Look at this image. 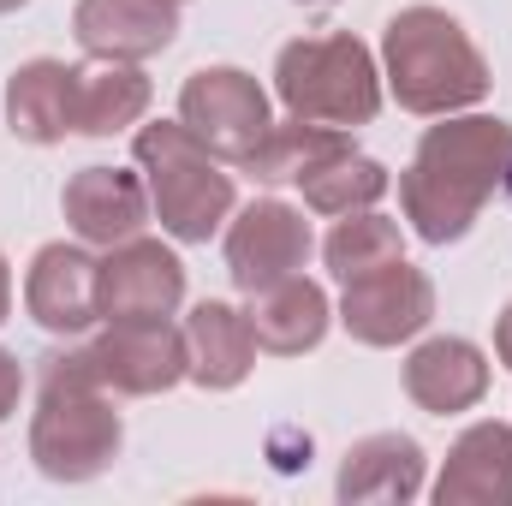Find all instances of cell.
I'll return each mask as SVG.
<instances>
[{
    "label": "cell",
    "instance_id": "cell-1",
    "mask_svg": "<svg viewBox=\"0 0 512 506\" xmlns=\"http://www.w3.org/2000/svg\"><path fill=\"white\" fill-rule=\"evenodd\" d=\"M507 167H512V126L507 120L471 114V120L429 126V137L417 143V161L399 173L405 221L429 245L465 239L471 221L483 215L489 191L507 179Z\"/></svg>",
    "mask_w": 512,
    "mask_h": 506
},
{
    "label": "cell",
    "instance_id": "cell-2",
    "mask_svg": "<svg viewBox=\"0 0 512 506\" xmlns=\"http://www.w3.org/2000/svg\"><path fill=\"white\" fill-rule=\"evenodd\" d=\"M382 78L393 102L423 120H447L489 96V60L465 36V24L441 6H405L387 18L382 36Z\"/></svg>",
    "mask_w": 512,
    "mask_h": 506
},
{
    "label": "cell",
    "instance_id": "cell-3",
    "mask_svg": "<svg viewBox=\"0 0 512 506\" xmlns=\"http://www.w3.org/2000/svg\"><path fill=\"white\" fill-rule=\"evenodd\" d=\"M120 453V411L84 352L42 358L36 417H30V459L54 483H90Z\"/></svg>",
    "mask_w": 512,
    "mask_h": 506
},
{
    "label": "cell",
    "instance_id": "cell-4",
    "mask_svg": "<svg viewBox=\"0 0 512 506\" xmlns=\"http://www.w3.org/2000/svg\"><path fill=\"white\" fill-rule=\"evenodd\" d=\"M131 149H137V167L149 173L143 185H149V209L161 215V227L185 245H209L221 221L233 215V173L221 167V155H209L179 120L143 126Z\"/></svg>",
    "mask_w": 512,
    "mask_h": 506
},
{
    "label": "cell",
    "instance_id": "cell-5",
    "mask_svg": "<svg viewBox=\"0 0 512 506\" xmlns=\"http://www.w3.org/2000/svg\"><path fill=\"white\" fill-rule=\"evenodd\" d=\"M274 90L292 120L370 126L382 114V72L358 36H298L274 60Z\"/></svg>",
    "mask_w": 512,
    "mask_h": 506
},
{
    "label": "cell",
    "instance_id": "cell-6",
    "mask_svg": "<svg viewBox=\"0 0 512 506\" xmlns=\"http://www.w3.org/2000/svg\"><path fill=\"white\" fill-rule=\"evenodd\" d=\"M179 126L191 131L209 155L245 167L256 155V143L268 137L274 114H268V96H262V84H256L251 72H239V66H203L179 90Z\"/></svg>",
    "mask_w": 512,
    "mask_h": 506
},
{
    "label": "cell",
    "instance_id": "cell-7",
    "mask_svg": "<svg viewBox=\"0 0 512 506\" xmlns=\"http://www.w3.org/2000/svg\"><path fill=\"white\" fill-rule=\"evenodd\" d=\"M90 370L102 376L108 393H131V399H149V393H167L191 376V352H185V328H173L167 316L161 322H108V334H96L84 346Z\"/></svg>",
    "mask_w": 512,
    "mask_h": 506
},
{
    "label": "cell",
    "instance_id": "cell-8",
    "mask_svg": "<svg viewBox=\"0 0 512 506\" xmlns=\"http://www.w3.org/2000/svg\"><path fill=\"white\" fill-rule=\"evenodd\" d=\"M185 298V262L161 239H126L96 262V310L108 322H161Z\"/></svg>",
    "mask_w": 512,
    "mask_h": 506
},
{
    "label": "cell",
    "instance_id": "cell-9",
    "mask_svg": "<svg viewBox=\"0 0 512 506\" xmlns=\"http://www.w3.org/2000/svg\"><path fill=\"white\" fill-rule=\"evenodd\" d=\"M429 316H435V286L405 256L364 280H346V298H340V322L364 346H399V340L423 334Z\"/></svg>",
    "mask_w": 512,
    "mask_h": 506
},
{
    "label": "cell",
    "instance_id": "cell-10",
    "mask_svg": "<svg viewBox=\"0 0 512 506\" xmlns=\"http://www.w3.org/2000/svg\"><path fill=\"white\" fill-rule=\"evenodd\" d=\"M304 256H310V221H304L292 203H280V197L251 203V209L233 221V233H227V274H233V286H245V292L298 274Z\"/></svg>",
    "mask_w": 512,
    "mask_h": 506
},
{
    "label": "cell",
    "instance_id": "cell-11",
    "mask_svg": "<svg viewBox=\"0 0 512 506\" xmlns=\"http://www.w3.org/2000/svg\"><path fill=\"white\" fill-rule=\"evenodd\" d=\"M60 209H66V221H72V233L84 245L114 251V245H126V239L143 233V221H149V185L137 173H126V167H84V173L66 179Z\"/></svg>",
    "mask_w": 512,
    "mask_h": 506
},
{
    "label": "cell",
    "instance_id": "cell-12",
    "mask_svg": "<svg viewBox=\"0 0 512 506\" xmlns=\"http://www.w3.org/2000/svg\"><path fill=\"white\" fill-rule=\"evenodd\" d=\"M72 30H78L84 54L137 66L179 36V6L173 0H78Z\"/></svg>",
    "mask_w": 512,
    "mask_h": 506
},
{
    "label": "cell",
    "instance_id": "cell-13",
    "mask_svg": "<svg viewBox=\"0 0 512 506\" xmlns=\"http://www.w3.org/2000/svg\"><path fill=\"white\" fill-rule=\"evenodd\" d=\"M24 310L48 328V334H84L102 310H96V262L78 245H42L24 280Z\"/></svg>",
    "mask_w": 512,
    "mask_h": 506
},
{
    "label": "cell",
    "instance_id": "cell-14",
    "mask_svg": "<svg viewBox=\"0 0 512 506\" xmlns=\"http://www.w3.org/2000/svg\"><path fill=\"white\" fill-rule=\"evenodd\" d=\"M251 334L262 352L274 358H298V352H316L322 334H328V292L304 274H286V280H268L251 292Z\"/></svg>",
    "mask_w": 512,
    "mask_h": 506
},
{
    "label": "cell",
    "instance_id": "cell-15",
    "mask_svg": "<svg viewBox=\"0 0 512 506\" xmlns=\"http://www.w3.org/2000/svg\"><path fill=\"white\" fill-rule=\"evenodd\" d=\"M441 506H512V429L507 423H471L435 483Z\"/></svg>",
    "mask_w": 512,
    "mask_h": 506
},
{
    "label": "cell",
    "instance_id": "cell-16",
    "mask_svg": "<svg viewBox=\"0 0 512 506\" xmlns=\"http://www.w3.org/2000/svg\"><path fill=\"white\" fill-rule=\"evenodd\" d=\"M405 393L435 411V417H453V411H471L483 393H489V358L459 340V334H441V340H423L411 358H405Z\"/></svg>",
    "mask_w": 512,
    "mask_h": 506
},
{
    "label": "cell",
    "instance_id": "cell-17",
    "mask_svg": "<svg viewBox=\"0 0 512 506\" xmlns=\"http://www.w3.org/2000/svg\"><path fill=\"white\" fill-rule=\"evenodd\" d=\"M185 352H191V381L203 387H239L256 364V334L251 316L221 304V298H203L191 316H185Z\"/></svg>",
    "mask_w": 512,
    "mask_h": 506
},
{
    "label": "cell",
    "instance_id": "cell-18",
    "mask_svg": "<svg viewBox=\"0 0 512 506\" xmlns=\"http://www.w3.org/2000/svg\"><path fill=\"white\" fill-rule=\"evenodd\" d=\"M78 114V66L66 60H30L6 84V120L24 143H60Z\"/></svg>",
    "mask_w": 512,
    "mask_h": 506
},
{
    "label": "cell",
    "instance_id": "cell-19",
    "mask_svg": "<svg viewBox=\"0 0 512 506\" xmlns=\"http://www.w3.org/2000/svg\"><path fill=\"white\" fill-rule=\"evenodd\" d=\"M423 495V447L399 429L364 435L340 465V501H417Z\"/></svg>",
    "mask_w": 512,
    "mask_h": 506
},
{
    "label": "cell",
    "instance_id": "cell-20",
    "mask_svg": "<svg viewBox=\"0 0 512 506\" xmlns=\"http://www.w3.org/2000/svg\"><path fill=\"white\" fill-rule=\"evenodd\" d=\"M149 108V78L137 66H120V60H102L96 72L78 66V114H72V131L84 137H114L143 120Z\"/></svg>",
    "mask_w": 512,
    "mask_h": 506
},
{
    "label": "cell",
    "instance_id": "cell-21",
    "mask_svg": "<svg viewBox=\"0 0 512 506\" xmlns=\"http://www.w3.org/2000/svg\"><path fill=\"white\" fill-rule=\"evenodd\" d=\"M352 149V137L340 126H316V120H286V126H268V137L256 143V155L245 161L262 185H286V179H304L310 167H322L328 155Z\"/></svg>",
    "mask_w": 512,
    "mask_h": 506
},
{
    "label": "cell",
    "instance_id": "cell-22",
    "mask_svg": "<svg viewBox=\"0 0 512 506\" xmlns=\"http://www.w3.org/2000/svg\"><path fill=\"white\" fill-rule=\"evenodd\" d=\"M298 185H304V203L316 215H358V209H376L387 197V167L358 155V149H340L322 167H310Z\"/></svg>",
    "mask_w": 512,
    "mask_h": 506
},
{
    "label": "cell",
    "instance_id": "cell-23",
    "mask_svg": "<svg viewBox=\"0 0 512 506\" xmlns=\"http://www.w3.org/2000/svg\"><path fill=\"white\" fill-rule=\"evenodd\" d=\"M322 256H328L334 280H364V274H376L387 262H399L405 256V239H399V221L358 209V215H340V227L328 233Z\"/></svg>",
    "mask_w": 512,
    "mask_h": 506
},
{
    "label": "cell",
    "instance_id": "cell-24",
    "mask_svg": "<svg viewBox=\"0 0 512 506\" xmlns=\"http://www.w3.org/2000/svg\"><path fill=\"white\" fill-rule=\"evenodd\" d=\"M18 393H24V370H18L12 352H0V423L18 411Z\"/></svg>",
    "mask_w": 512,
    "mask_h": 506
},
{
    "label": "cell",
    "instance_id": "cell-25",
    "mask_svg": "<svg viewBox=\"0 0 512 506\" xmlns=\"http://www.w3.org/2000/svg\"><path fill=\"white\" fill-rule=\"evenodd\" d=\"M495 352H501V364L512 370V304L501 310V322H495Z\"/></svg>",
    "mask_w": 512,
    "mask_h": 506
},
{
    "label": "cell",
    "instance_id": "cell-26",
    "mask_svg": "<svg viewBox=\"0 0 512 506\" xmlns=\"http://www.w3.org/2000/svg\"><path fill=\"white\" fill-rule=\"evenodd\" d=\"M12 316V274H6V256H0V322Z\"/></svg>",
    "mask_w": 512,
    "mask_h": 506
},
{
    "label": "cell",
    "instance_id": "cell-27",
    "mask_svg": "<svg viewBox=\"0 0 512 506\" xmlns=\"http://www.w3.org/2000/svg\"><path fill=\"white\" fill-rule=\"evenodd\" d=\"M18 6H24V0H0V12H18Z\"/></svg>",
    "mask_w": 512,
    "mask_h": 506
},
{
    "label": "cell",
    "instance_id": "cell-28",
    "mask_svg": "<svg viewBox=\"0 0 512 506\" xmlns=\"http://www.w3.org/2000/svg\"><path fill=\"white\" fill-rule=\"evenodd\" d=\"M304 6H334V0H304Z\"/></svg>",
    "mask_w": 512,
    "mask_h": 506
},
{
    "label": "cell",
    "instance_id": "cell-29",
    "mask_svg": "<svg viewBox=\"0 0 512 506\" xmlns=\"http://www.w3.org/2000/svg\"><path fill=\"white\" fill-rule=\"evenodd\" d=\"M507 197H512V167H507Z\"/></svg>",
    "mask_w": 512,
    "mask_h": 506
},
{
    "label": "cell",
    "instance_id": "cell-30",
    "mask_svg": "<svg viewBox=\"0 0 512 506\" xmlns=\"http://www.w3.org/2000/svg\"><path fill=\"white\" fill-rule=\"evenodd\" d=\"M173 6H179V0H173Z\"/></svg>",
    "mask_w": 512,
    "mask_h": 506
}]
</instances>
